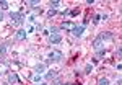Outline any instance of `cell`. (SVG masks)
Returning a JSON list of instances; mask_svg holds the SVG:
<instances>
[{
	"label": "cell",
	"instance_id": "obj_1",
	"mask_svg": "<svg viewBox=\"0 0 122 85\" xmlns=\"http://www.w3.org/2000/svg\"><path fill=\"white\" fill-rule=\"evenodd\" d=\"M10 18H11V23L15 25V26H21L23 25V21H25V15L21 13V11H18V13H10Z\"/></svg>",
	"mask_w": 122,
	"mask_h": 85
},
{
	"label": "cell",
	"instance_id": "obj_2",
	"mask_svg": "<svg viewBox=\"0 0 122 85\" xmlns=\"http://www.w3.org/2000/svg\"><path fill=\"white\" fill-rule=\"evenodd\" d=\"M49 41H51V44H59V43H62V36L59 33H52L49 36Z\"/></svg>",
	"mask_w": 122,
	"mask_h": 85
},
{
	"label": "cell",
	"instance_id": "obj_3",
	"mask_svg": "<svg viewBox=\"0 0 122 85\" xmlns=\"http://www.w3.org/2000/svg\"><path fill=\"white\" fill-rule=\"evenodd\" d=\"M83 33H85V26L83 25H81V26H73V29H72V34H73L75 38H80Z\"/></svg>",
	"mask_w": 122,
	"mask_h": 85
},
{
	"label": "cell",
	"instance_id": "obj_4",
	"mask_svg": "<svg viewBox=\"0 0 122 85\" xmlns=\"http://www.w3.org/2000/svg\"><path fill=\"white\" fill-rule=\"evenodd\" d=\"M62 57H64L62 52H59V51H52V52L49 54V59H51V61H60Z\"/></svg>",
	"mask_w": 122,
	"mask_h": 85
},
{
	"label": "cell",
	"instance_id": "obj_5",
	"mask_svg": "<svg viewBox=\"0 0 122 85\" xmlns=\"http://www.w3.org/2000/svg\"><path fill=\"white\" fill-rule=\"evenodd\" d=\"M93 47L96 49V51H99V49L103 47V41H101V38H99V36H98V38L93 41Z\"/></svg>",
	"mask_w": 122,
	"mask_h": 85
},
{
	"label": "cell",
	"instance_id": "obj_6",
	"mask_svg": "<svg viewBox=\"0 0 122 85\" xmlns=\"http://www.w3.org/2000/svg\"><path fill=\"white\" fill-rule=\"evenodd\" d=\"M99 38H101V41H111V39H112V34H111V33H103V34H99Z\"/></svg>",
	"mask_w": 122,
	"mask_h": 85
},
{
	"label": "cell",
	"instance_id": "obj_7",
	"mask_svg": "<svg viewBox=\"0 0 122 85\" xmlns=\"http://www.w3.org/2000/svg\"><path fill=\"white\" fill-rule=\"evenodd\" d=\"M26 34H28V33H26L25 29H20V31H16V39H20V41H21V39L26 38Z\"/></svg>",
	"mask_w": 122,
	"mask_h": 85
},
{
	"label": "cell",
	"instance_id": "obj_8",
	"mask_svg": "<svg viewBox=\"0 0 122 85\" xmlns=\"http://www.w3.org/2000/svg\"><path fill=\"white\" fill-rule=\"evenodd\" d=\"M60 28H62V29H70V31H72V29H73V23L65 21V23H62V25H60Z\"/></svg>",
	"mask_w": 122,
	"mask_h": 85
},
{
	"label": "cell",
	"instance_id": "obj_9",
	"mask_svg": "<svg viewBox=\"0 0 122 85\" xmlns=\"http://www.w3.org/2000/svg\"><path fill=\"white\" fill-rule=\"evenodd\" d=\"M8 80L11 82V84H18V77H16V74H10Z\"/></svg>",
	"mask_w": 122,
	"mask_h": 85
},
{
	"label": "cell",
	"instance_id": "obj_10",
	"mask_svg": "<svg viewBox=\"0 0 122 85\" xmlns=\"http://www.w3.org/2000/svg\"><path fill=\"white\" fill-rule=\"evenodd\" d=\"M44 70H46V66H44V64H38V66H36V72H38V74H42Z\"/></svg>",
	"mask_w": 122,
	"mask_h": 85
},
{
	"label": "cell",
	"instance_id": "obj_11",
	"mask_svg": "<svg viewBox=\"0 0 122 85\" xmlns=\"http://www.w3.org/2000/svg\"><path fill=\"white\" fill-rule=\"evenodd\" d=\"M54 77H57V72H56V70H51L49 74H46V79H47V80H51V79H54Z\"/></svg>",
	"mask_w": 122,
	"mask_h": 85
},
{
	"label": "cell",
	"instance_id": "obj_12",
	"mask_svg": "<svg viewBox=\"0 0 122 85\" xmlns=\"http://www.w3.org/2000/svg\"><path fill=\"white\" fill-rule=\"evenodd\" d=\"M98 85H109V80L107 79H99L98 80Z\"/></svg>",
	"mask_w": 122,
	"mask_h": 85
},
{
	"label": "cell",
	"instance_id": "obj_13",
	"mask_svg": "<svg viewBox=\"0 0 122 85\" xmlns=\"http://www.w3.org/2000/svg\"><path fill=\"white\" fill-rule=\"evenodd\" d=\"M39 2L38 0H29V2H26V7H34V5H38Z\"/></svg>",
	"mask_w": 122,
	"mask_h": 85
},
{
	"label": "cell",
	"instance_id": "obj_14",
	"mask_svg": "<svg viewBox=\"0 0 122 85\" xmlns=\"http://www.w3.org/2000/svg\"><path fill=\"white\" fill-rule=\"evenodd\" d=\"M0 8H2V10H7V8H8V3H7L5 0H2V2H0Z\"/></svg>",
	"mask_w": 122,
	"mask_h": 85
},
{
	"label": "cell",
	"instance_id": "obj_15",
	"mask_svg": "<svg viewBox=\"0 0 122 85\" xmlns=\"http://www.w3.org/2000/svg\"><path fill=\"white\" fill-rule=\"evenodd\" d=\"M91 70H93V67L88 64V66H86V69H85V74H91Z\"/></svg>",
	"mask_w": 122,
	"mask_h": 85
},
{
	"label": "cell",
	"instance_id": "obj_16",
	"mask_svg": "<svg viewBox=\"0 0 122 85\" xmlns=\"http://www.w3.org/2000/svg\"><path fill=\"white\" fill-rule=\"evenodd\" d=\"M99 20H101V17H99V15H96L94 20H93V23H94V25H98V23H99Z\"/></svg>",
	"mask_w": 122,
	"mask_h": 85
},
{
	"label": "cell",
	"instance_id": "obj_17",
	"mask_svg": "<svg viewBox=\"0 0 122 85\" xmlns=\"http://www.w3.org/2000/svg\"><path fill=\"white\" fill-rule=\"evenodd\" d=\"M104 54H106V51H104V49H99V51H98V57H103Z\"/></svg>",
	"mask_w": 122,
	"mask_h": 85
},
{
	"label": "cell",
	"instance_id": "obj_18",
	"mask_svg": "<svg viewBox=\"0 0 122 85\" xmlns=\"http://www.w3.org/2000/svg\"><path fill=\"white\" fill-rule=\"evenodd\" d=\"M5 49H7L5 46H0V57H2L3 54H5Z\"/></svg>",
	"mask_w": 122,
	"mask_h": 85
},
{
	"label": "cell",
	"instance_id": "obj_19",
	"mask_svg": "<svg viewBox=\"0 0 122 85\" xmlns=\"http://www.w3.org/2000/svg\"><path fill=\"white\" fill-rule=\"evenodd\" d=\"M56 13H57V10H54V8L49 10V17H52V15H56Z\"/></svg>",
	"mask_w": 122,
	"mask_h": 85
},
{
	"label": "cell",
	"instance_id": "obj_20",
	"mask_svg": "<svg viewBox=\"0 0 122 85\" xmlns=\"http://www.w3.org/2000/svg\"><path fill=\"white\" fill-rule=\"evenodd\" d=\"M33 80H34V82H39V80H41V75H39V74H38V75H34V77H33Z\"/></svg>",
	"mask_w": 122,
	"mask_h": 85
},
{
	"label": "cell",
	"instance_id": "obj_21",
	"mask_svg": "<svg viewBox=\"0 0 122 85\" xmlns=\"http://www.w3.org/2000/svg\"><path fill=\"white\" fill-rule=\"evenodd\" d=\"M51 7H54V10H56V7H59V2H51Z\"/></svg>",
	"mask_w": 122,
	"mask_h": 85
},
{
	"label": "cell",
	"instance_id": "obj_22",
	"mask_svg": "<svg viewBox=\"0 0 122 85\" xmlns=\"http://www.w3.org/2000/svg\"><path fill=\"white\" fill-rule=\"evenodd\" d=\"M121 54H122V49H121V47H117V57H121Z\"/></svg>",
	"mask_w": 122,
	"mask_h": 85
},
{
	"label": "cell",
	"instance_id": "obj_23",
	"mask_svg": "<svg viewBox=\"0 0 122 85\" xmlns=\"http://www.w3.org/2000/svg\"><path fill=\"white\" fill-rule=\"evenodd\" d=\"M122 84V80H121V79H117V84H116V85H121Z\"/></svg>",
	"mask_w": 122,
	"mask_h": 85
},
{
	"label": "cell",
	"instance_id": "obj_24",
	"mask_svg": "<svg viewBox=\"0 0 122 85\" xmlns=\"http://www.w3.org/2000/svg\"><path fill=\"white\" fill-rule=\"evenodd\" d=\"M2 20H3V13L0 11V21H2Z\"/></svg>",
	"mask_w": 122,
	"mask_h": 85
},
{
	"label": "cell",
	"instance_id": "obj_25",
	"mask_svg": "<svg viewBox=\"0 0 122 85\" xmlns=\"http://www.w3.org/2000/svg\"><path fill=\"white\" fill-rule=\"evenodd\" d=\"M41 85H47V84H41Z\"/></svg>",
	"mask_w": 122,
	"mask_h": 85
}]
</instances>
